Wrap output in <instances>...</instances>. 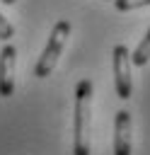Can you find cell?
<instances>
[{
  "label": "cell",
  "mask_w": 150,
  "mask_h": 155,
  "mask_svg": "<svg viewBox=\"0 0 150 155\" xmlns=\"http://www.w3.org/2000/svg\"><path fill=\"white\" fill-rule=\"evenodd\" d=\"M90 121H92V80L82 78L75 87L73 155H90Z\"/></svg>",
  "instance_id": "cell-1"
},
{
  "label": "cell",
  "mask_w": 150,
  "mask_h": 155,
  "mask_svg": "<svg viewBox=\"0 0 150 155\" xmlns=\"http://www.w3.org/2000/svg\"><path fill=\"white\" fill-rule=\"evenodd\" d=\"M68 36H70V22H68V19L56 22V24H53V31H51V36H48V44H46L44 53L39 56V61H36V65H34V75H36V78L51 75V70L56 68V63H58V58H60V53H63V48H65Z\"/></svg>",
  "instance_id": "cell-2"
},
{
  "label": "cell",
  "mask_w": 150,
  "mask_h": 155,
  "mask_svg": "<svg viewBox=\"0 0 150 155\" xmlns=\"http://www.w3.org/2000/svg\"><path fill=\"white\" fill-rule=\"evenodd\" d=\"M111 65H114V85L116 94L121 99H128L133 94V82H131V51L123 44H116L111 51Z\"/></svg>",
  "instance_id": "cell-3"
},
{
  "label": "cell",
  "mask_w": 150,
  "mask_h": 155,
  "mask_svg": "<svg viewBox=\"0 0 150 155\" xmlns=\"http://www.w3.org/2000/svg\"><path fill=\"white\" fill-rule=\"evenodd\" d=\"M15 63L17 51L12 44H5L0 51V97L15 94Z\"/></svg>",
  "instance_id": "cell-4"
},
{
  "label": "cell",
  "mask_w": 150,
  "mask_h": 155,
  "mask_svg": "<svg viewBox=\"0 0 150 155\" xmlns=\"http://www.w3.org/2000/svg\"><path fill=\"white\" fill-rule=\"evenodd\" d=\"M114 155H131V114L126 109L116 111V121H114Z\"/></svg>",
  "instance_id": "cell-5"
},
{
  "label": "cell",
  "mask_w": 150,
  "mask_h": 155,
  "mask_svg": "<svg viewBox=\"0 0 150 155\" xmlns=\"http://www.w3.org/2000/svg\"><path fill=\"white\" fill-rule=\"evenodd\" d=\"M148 61H150V29H148L145 39L138 44V48L131 53V63H133V65H140V68H143Z\"/></svg>",
  "instance_id": "cell-6"
},
{
  "label": "cell",
  "mask_w": 150,
  "mask_h": 155,
  "mask_svg": "<svg viewBox=\"0 0 150 155\" xmlns=\"http://www.w3.org/2000/svg\"><path fill=\"white\" fill-rule=\"evenodd\" d=\"M145 5H150V0H114V7L119 12H131V10H138Z\"/></svg>",
  "instance_id": "cell-7"
},
{
  "label": "cell",
  "mask_w": 150,
  "mask_h": 155,
  "mask_svg": "<svg viewBox=\"0 0 150 155\" xmlns=\"http://www.w3.org/2000/svg\"><path fill=\"white\" fill-rule=\"evenodd\" d=\"M12 36H15V27H12V24L2 17V12H0V39H2V41H10Z\"/></svg>",
  "instance_id": "cell-8"
},
{
  "label": "cell",
  "mask_w": 150,
  "mask_h": 155,
  "mask_svg": "<svg viewBox=\"0 0 150 155\" xmlns=\"http://www.w3.org/2000/svg\"><path fill=\"white\" fill-rule=\"evenodd\" d=\"M2 2H5V5H15V0H2Z\"/></svg>",
  "instance_id": "cell-9"
}]
</instances>
